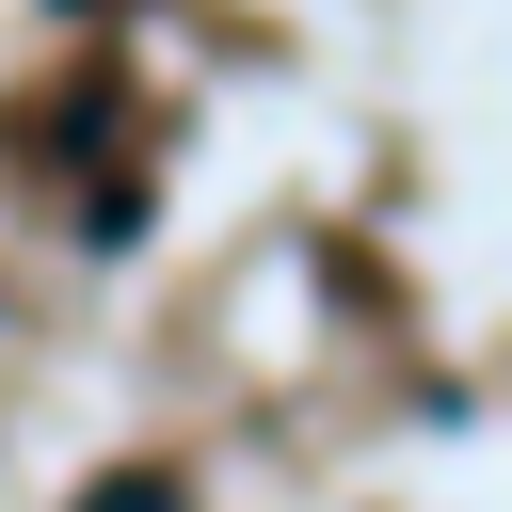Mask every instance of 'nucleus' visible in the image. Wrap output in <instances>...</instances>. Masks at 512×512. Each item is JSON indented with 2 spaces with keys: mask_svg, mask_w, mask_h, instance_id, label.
I'll return each mask as SVG.
<instances>
[{
  "mask_svg": "<svg viewBox=\"0 0 512 512\" xmlns=\"http://www.w3.org/2000/svg\"><path fill=\"white\" fill-rule=\"evenodd\" d=\"M80 512H176V480H96Z\"/></svg>",
  "mask_w": 512,
  "mask_h": 512,
  "instance_id": "1",
  "label": "nucleus"
}]
</instances>
